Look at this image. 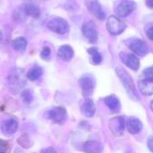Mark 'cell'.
<instances>
[{"mask_svg": "<svg viewBox=\"0 0 153 153\" xmlns=\"http://www.w3.org/2000/svg\"><path fill=\"white\" fill-rule=\"evenodd\" d=\"M116 73L117 74V76L119 77V79L121 80L124 87L126 88V92L128 93L129 97L134 100V101H138L139 98H138V93L134 85V82L132 79V77L130 76V74L121 66H118L116 68Z\"/></svg>", "mask_w": 153, "mask_h": 153, "instance_id": "cell-1", "label": "cell"}, {"mask_svg": "<svg viewBox=\"0 0 153 153\" xmlns=\"http://www.w3.org/2000/svg\"><path fill=\"white\" fill-rule=\"evenodd\" d=\"M47 28L57 34H65L69 30V24L68 22L58 16H54L48 19L47 22Z\"/></svg>", "mask_w": 153, "mask_h": 153, "instance_id": "cell-2", "label": "cell"}, {"mask_svg": "<svg viewBox=\"0 0 153 153\" xmlns=\"http://www.w3.org/2000/svg\"><path fill=\"white\" fill-rule=\"evenodd\" d=\"M126 23L123 21H121L119 18H117V16L112 15L108 19L107 30L113 36L121 34L126 30Z\"/></svg>", "mask_w": 153, "mask_h": 153, "instance_id": "cell-3", "label": "cell"}, {"mask_svg": "<svg viewBox=\"0 0 153 153\" xmlns=\"http://www.w3.org/2000/svg\"><path fill=\"white\" fill-rule=\"evenodd\" d=\"M126 44L128 48L137 56H143L149 52V47L148 45L142 39H132L130 40L126 41Z\"/></svg>", "mask_w": 153, "mask_h": 153, "instance_id": "cell-4", "label": "cell"}, {"mask_svg": "<svg viewBox=\"0 0 153 153\" xmlns=\"http://www.w3.org/2000/svg\"><path fill=\"white\" fill-rule=\"evenodd\" d=\"M47 116H48V119H50L53 122L59 124V125L64 124L67 119L66 110L64 108H60V107L54 108L50 109L49 111H48Z\"/></svg>", "mask_w": 153, "mask_h": 153, "instance_id": "cell-5", "label": "cell"}, {"mask_svg": "<svg viewBox=\"0 0 153 153\" xmlns=\"http://www.w3.org/2000/svg\"><path fill=\"white\" fill-rule=\"evenodd\" d=\"M80 86L82 88V91L84 97H90L92 95L95 89V80L91 75L82 76L80 81Z\"/></svg>", "mask_w": 153, "mask_h": 153, "instance_id": "cell-6", "label": "cell"}, {"mask_svg": "<svg viewBox=\"0 0 153 153\" xmlns=\"http://www.w3.org/2000/svg\"><path fill=\"white\" fill-rule=\"evenodd\" d=\"M135 2L134 0H121L116 8V12L120 17L128 16L135 9Z\"/></svg>", "mask_w": 153, "mask_h": 153, "instance_id": "cell-7", "label": "cell"}, {"mask_svg": "<svg viewBox=\"0 0 153 153\" xmlns=\"http://www.w3.org/2000/svg\"><path fill=\"white\" fill-rule=\"evenodd\" d=\"M82 34L88 39L90 43H95L98 39V30L96 29V25L93 22H88L83 24Z\"/></svg>", "mask_w": 153, "mask_h": 153, "instance_id": "cell-8", "label": "cell"}, {"mask_svg": "<svg viewBox=\"0 0 153 153\" xmlns=\"http://www.w3.org/2000/svg\"><path fill=\"white\" fill-rule=\"evenodd\" d=\"M85 5L96 18L101 21L105 19L106 14L98 0H85Z\"/></svg>", "mask_w": 153, "mask_h": 153, "instance_id": "cell-9", "label": "cell"}, {"mask_svg": "<svg viewBox=\"0 0 153 153\" xmlns=\"http://www.w3.org/2000/svg\"><path fill=\"white\" fill-rule=\"evenodd\" d=\"M119 56L122 62L130 69L134 71H137L140 68V60L135 55L121 52L119 54Z\"/></svg>", "mask_w": 153, "mask_h": 153, "instance_id": "cell-10", "label": "cell"}, {"mask_svg": "<svg viewBox=\"0 0 153 153\" xmlns=\"http://www.w3.org/2000/svg\"><path fill=\"white\" fill-rule=\"evenodd\" d=\"M18 129V122L13 118H8L3 121L0 125V130L3 134L6 136H11Z\"/></svg>", "mask_w": 153, "mask_h": 153, "instance_id": "cell-11", "label": "cell"}, {"mask_svg": "<svg viewBox=\"0 0 153 153\" xmlns=\"http://www.w3.org/2000/svg\"><path fill=\"white\" fill-rule=\"evenodd\" d=\"M24 83L25 82L22 78V74H17L16 72H13V74L9 77V86L13 93H17L19 90L24 85Z\"/></svg>", "mask_w": 153, "mask_h": 153, "instance_id": "cell-12", "label": "cell"}, {"mask_svg": "<svg viewBox=\"0 0 153 153\" xmlns=\"http://www.w3.org/2000/svg\"><path fill=\"white\" fill-rule=\"evenodd\" d=\"M81 111L86 117H92L96 112L94 102L91 99H85L81 105Z\"/></svg>", "mask_w": 153, "mask_h": 153, "instance_id": "cell-13", "label": "cell"}, {"mask_svg": "<svg viewBox=\"0 0 153 153\" xmlns=\"http://www.w3.org/2000/svg\"><path fill=\"white\" fill-rule=\"evenodd\" d=\"M82 151L85 153H102L103 145L97 141H88L83 144Z\"/></svg>", "mask_w": 153, "mask_h": 153, "instance_id": "cell-14", "label": "cell"}, {"mask_svg": "<svg viewBox=\"0 0 153 153\" xmlns=\"http://www.w3.org/2000/svg\"><path fill=\"white\" fill-rule=\"evenodd\" d=\"M143 123L140 119L136 117H130L126 122V127L130 134H136L140 133L143 129Z\"/></svg>", "mask_w": 153, "mask_h": 153, "instance_id": "cell-15", "label": "cell"}, {"mask_svg": "<svg viewBox=\"0 0 153 153\" xmlns=\"http://www.w3.org/2000/svg\"><path fill=\"white\" fill-rule=\"evenodd\" d=\"M109 126L113 130L114 133H117V134H122L125 131L126 128V119L124 117H118L114 119H112L109 122Z\"/></svg>", "mask_w": 153, "mask_h": 153, "instance_id": "cell-16", "label": "cell"}, {"mask_svg": "<svg viewBox=\"0 0 153 153\" xmlns=\"http://www.w3.org/2000/svg\"><path fill=\"white\" fill-rule=\"evenodd\" d=\"M104 102L106 106L111 110L112 112H118L121 108V104L119 99L115 95H109L104 99Z\"/></svg>", "mask_w": 153, "mask_h": 153, "instance_id": "cell-17", "label": "cell"}, {"mask_svg": "<svg viewBox=\"0 0 153 153\" xmlns=\"http://www.w3.org/2000/svg\"><path fill=\"white\" fill-rule=\"evenodd\" d=\"M57 55L62 60L70 61L74 56V50L69 45H63L59 48Z\"/></svg>", "mask_w": 153, "mask_h": 153, "instance_id": "cell-18", "label": "cell"}, {"mask_svg": "<svg viewBox=\"0 0 153 153\" xmlns=\"http://www.w3.org/2000/svg\"><path fill=\"white\" fill-rule=\"evenodd\" d=\"M139 91L146 96H152L153 95V82L147 81L145 79L140 80L138 82Z\"/></svg>", "mask_w": 153, "mask_h": 153, "instance_id": "cell-19", "label": "cell"}, {"mask_svg": "<svg viewBox=\"0 0 153 153\" xmlns=\"http://www.w3.org/2000/svg\"><path fill=\"white\" fill-rule=\"evenodd\" d=\"M21 8L22 9V11L24 12V13L27 16H31V17H35V18L39 16V13H40L39 9L35 4H32L30 3H25L21 5Z\"/></svg>", "mask_w": 153, "mask_h": 153, "instance_id": "cell-20", "label": "cell"}, {"mask_svg": "<svg viewBox=\"0 0 153 153\" xmlns=\"http://www.w3.org/2000/svg\"><path fill=\"white\" fill-rule=\"evenodd\" d=\"M43 74V69L39 66V65H35L33 67H31L28 73H27V78L30 80V81H37L39 80Z\"/></svg>", "mask_w": 153, "mask_h": 153, "instance_id": "cell-21", "label": "cell"}, {"mask_svg": "<svg viewBox=\"0 0 153 153\" xmlns=\"http://www.w3.org/2000/svg\"><path fill=\"white\" fill-rule=\"evenodd\" d=\"M12 46H13V48L15 51L23 52L26 49V47H27V40L23 37H18V38H16L15 39L13 40Z\"/></svg>", "mask_w": 153, "mask_h": 153, "instance_id": "cell-22", "label": "cell"}, {"mask_svg": "<svg viewBox=\"0 0 153 153\" xmlns=\"http://www.w3.org/2000/svg\"><path fill=\"white\" fill-rule=\"evenodd\" d=\"M88 53L90 55H91V59H92V62L95 64V65H100L101 62H102V56L100 55V53L98 51L97 48H91L88 49Z\"/></svg>", "mask_w": 153, "mask_h": 153, "instance_id": "cell-23", "label": "cell"}, {"mask_svg": "<svg viewBox=\"0 0 153 153\" xmlns=\"http://www.w3.org/2000/svg\"><path fill=\"white\" fill-rule=\"evenodd\" d=\"M13 18L17 21V22H24L27 18V15L24 13V12L22 11V9L20 7H18L17 9H15V11L13 12Z\"/></svg>", "mask_w": 153, "mask_h": 153, "instance_id": "cell-24", "label": "cell"}, {"mask_svg": "<svg viewBox=\"0 0 153 153\" xmlns=\"http://www.w3.org/2000/svg\"><path fill=\"white\" fill-rule=\"evenodd\" d=\"M22 99L23 100L24 103L30 104L33 100V93L30 90H25L22 92Z\"/></svg>", "mask_w": 153, "mask_h": 153, "instance_id": "cell-25", "label": "cell"}, {"mask_svg": "<svg viewBox=\"0 0 153 153\" xmlns=\"http://www.w3.org/2000/svg\"><path fill=\"white\" fill-rule=\"evenodd\" d=\"M40 56H41L42 59H44L46 61L49 60L51 58V49H50V48L44 47L41 53H40Z\"/></svg>", "mask_w": 153, "mask_h": 153, "instance_id": "cell-26", "label": "cell"}, {"mask_svg": "<svg viewBox=\"0 0 153 153\" xmlns=\"http://www.w3.org/2000/svg\"><path fill=\"white\" fill-rule=\"evenodd\" d=\"M143 74L145 80L150 81V82H153V66L144 69Z\"/></svg>", "mask_w": 153, "mask_h": 153, "instance_id": "cell-27", "label": "cell"}, {"mask_svg": "<svg viewBox=\"0 0 153 153\" xmlns=\"http://www.w3.org/2000/svg\"><path fill=\"white\" fill-rule=\"evenodd\" d=\"M8 151V143L3 140H0V153H6Z\"/></svg>", "mask_w": 153, "mask_h": 153, "instance_id": "cell-28", "label": "cell"}, {"mask_svg": "<svg viewBox=\"0 0 153 153\" xmlns=\"http://www.w3.org/2000/svg\"><path fill=\"white\" fill-rule=\"evenodd\" d=\"M147 146L149 148V150L153 153V135H152L149 139H148V142H147Z\"/></svg>", "mask_w": 153, "mask_h": 153, "instance_id": "cell-29", "label": "cell"}, {"mask_svg": "<svg viewBox=\"0 0 153 153\" xmlns=\"http://www.w3.org/2000/svg\"><path fill=\"white\" fill-rule=\"evenodd\" d=\"M40 153H56V150L52 147H48V148H45L41 151Z\"/></svg>", "mask_w": 153, "mask_h": 153, "instance_id": "cell-30", "label": "cell"}, {"mask_svg": "<svg viewBox=\"0 0 153 153\" xmlns=\"http://www.w3.org/2000/svg\"><path fill=\"white\" fill-rule=\"evenodd\" d=\"M147 36H148V38H149L151 40H152L153 41V26L152 27H151L150 29L147 30Z\"/></svg>", "mask_w": 153, "mask_h": 153, "instance_id": "cell-31", "label": "cell"}, {"mask_svg": "<svg viewBox=\"0 0 153 153\" xmlns=\"http://www.w3.org/2000/svg\"><path fill=\"white\" fill-rule=\"evenodd\" d=\"M146 4L148 7L153 8V0H146Z\"/></svg>", "mask_w": 153, "mask_h": 153, "instance_id": "cell-32", "label": "cell"}, {"mask_svg": "<svg viewBox=\"0 0 153 153\" xmlns=\"http://www.w3.org/2000/svg\"><path fill=\"white\" fill-rule=\"evenodd\" d=\"M150 107H151V109L152 110V112H153V100H152V102H151V105H150Z\"/></svg>", "mask_w": 153, "mask_h": 153, "instance_id": "cell-33", "label": "cell"}, {"mask_svg": "<svg viewBox=\"0 0 153 153\" xmlns=\"http://www.w3.org/2000/svg\"><path fill=\"white\" fill-rule=\"evenodd\" d=\"M2 39H3V34H2V32L0 31V41L2 40Z\"/></svg>", "mask_w": 153, "mask_h": 153, "instance_id": "cell-34", "label": "cell"}]
</instances>
